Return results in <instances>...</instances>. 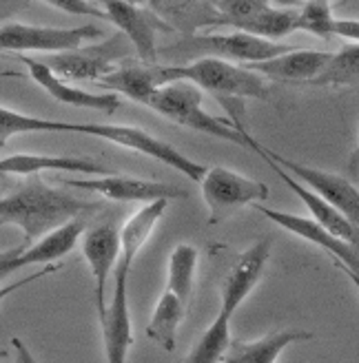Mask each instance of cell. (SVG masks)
<instances>
[{"instance_id":"6","label":"cell","mask_w":359,"mask_h":363,"mask_svg":"<svg viewBox=\"0 0 359 363\" xmlns=\"http://www.w3.org/2000/svg\"><path fill=\"white\" fill-rule=\"evenodd\" d=\"M202 199L209 206V224L215 226L231 213L248 204H260L268 199V186L264 182L250 179L224 167H211L200 182Z\"/></svg>"},{"instance_id":"38","label":"cell","mask_w":359,"mask_h":363,"mask_svg":"<svg viewBox=\"0 0 359 363\" xmlns=\"http://www.w3.org/2000/svg\"><path fill=\"white\" fill-rule=\"evenodd\" d=\"M333 264H335V268H339V270H342V272H344V275H346V277H348V279L353 281V286H355V288L359 290V272H355V270H348L346 266H342V264H337V262H333Z\"/></svg>"},{"instance_id":"17","label":"cell","mask_w":359,"mask_h":363,"mask_svg":"<svg viewBox=\"0 0 359 363\" xmlns=\"http://www.w3.org/2000/svg\"><path fill=\"white\" fill-rule=\"evenodd\" d=\"M268 167L273 169V173H277V177L284 182L286 186H289L299 199H302V204L306 206L309 211H311V220L313 222H317L319 226H324L326 230H331L333 235H337L339 240H344V242H348L350 246H355V248H359V228L355 226V224H350L346 217L339 213V211H335L328 202H324L317 193H313L311 189H306L302 184V182H297L295 177H291L289 173H286L282 167H277L275 162L271 160V157H266L262 151H258V149H253Z\"/></svg>"},{"instance_id":"20","label":"cell","mask_w":359,"mask_h":363,"mask_svg":"<svg viewBox=\"0 0 359 363\" xmlns=\"http://www.w3.org/2000/svg\"><path fill=\"white\" fill-rule=\"evenodd\" d=\"M38 173H106V169L94 160L74 157V155L16 153L0 160V175L35 177Z\"/></svg>"},{"instance_id":"28","label":"cell","mask_w":359,"mask_h":363,"mask_svg":"<svg viewBox=\"0 0 359 363\" xmlns=\"http://www.w3.org/2000/svg\"><path fill=\"white\" fill-rule=\"evenodd\" d=\"M231 346V317L218 313L209 328L197 339L184 363H222Z\"/></svg>"},{"instance_id":"14","label":"cell","mask_w":359,"mask_h":363,"mask_svg":"<svg viewBox=\"0 0 359 363\" xmlns=\"http://www.w3.org/2000/svg\"><path fill=\"white\" fill-rule=\"evenodd\" d=\"M82 255L94 275L98 317L106 313V281L120 262V230L114 224H100L84 233Z\"/></svg>"},{"instance_id":"10","label":"cell","mask_w":359,"mask_h":363,"mask_svg":"<svg viewBox=\"0 0 359 363\" xmlns=\"http://www.w3.org/2000/svg\"><path fill=\"white\" fill-rule=\"evenodd\" d=\"M100 7L106 13V21L120 29V33L131 43L142 65H155V33L171 31L149 3H127V0H104Z\"/></svg>"},{"instance_id":"13","label":"cell","mask_w":359,"mask_h":363,"mask_svg":"<svg viewBox=\"0 0 359 363\" xmlns=\"http://www.w3.org/2000/svg\"><path fill=\"white\" fill-rule=\"evenodd\" d=\"M268 259H271V240H260L242 252L224 277L220 313L228 317L236 315V311L244 303V299L253 293V288L260 284Z\"/></svg>"},{"instance_id":"19","label":"cell","mask_w":359,"mask_h":363,"mask_svg":"<svg viewBox=\"0 0 359 363\" xmlns=\"http://www.w3.org/2000/svg\"><path fill=\"white\" fill-rule=\"evenodd\" d=\"M149 7L162 18L171 31H180L184 40L195 38L200 29L220 27L222 16L211 0H158Z\"/></svg>"},{"instance_id":"41","label":"cell","mask_w":359,"mask_h":363,"mask_svg":"<svg viewBox=\"0 0 359 363\" xmlns=\"http://www.w3.org/2000/svg\"><path fill=\"white\" fill-rule=\"evenodd\" d=\"M0 224H3V222H0Z\"/></svg>"},{"instance_id":"32","label":"cell","mask_w":359,"mask_h":363,"mask_svg":"<svg viewBox=\"0 0 359 363\" xmlns=\"http://www.w3.org/2000/svg\"><path fill=\"white\" fill-rule=\"evenodd\" d=\"M47 5L62 9V11H69V13H89V16H96V18L106 21L104 9L96 3H84V0H51V3H47Z\"/></svg>"},{"instance_id":"7","label":"cell","mask_w":359,"mask_h":363,"mask_svg":"<svg viewBox=\"0 0 359 363\" xmlns=\"http://www.w3.org/2000/svg\"><path fill=\"white\" fill-rule=\"evenodd\" d=\"M131 53V43L118 31L98 45H82L67 53H53L40 58L45 67L62 80H102L114 71V62L124 60Z\"/></svg>"},{"instance_id":"29","label":"cell","mask_w":359,"mask_h":363,"mask_svg":"<svg viewBox=\"0 0 359 363\" xmlns=\"http://www.w3.org/2000/svg\"><path fill=\"white\" fill-rule=\"evenodd\" d=\"M315 86H355L359 84V45L350 43L333 53V60L315 82Z\"/></svg>"},{"instance_id":"16","label":"cell","mask_w":359,"mask_h":363,"mask_svg":"<svg viewBox=\"0 0 359 363\" xmlns=\"http://www.w3.org/2000/svg\"><path fill=\"white\" fill-rule=\"evenodd\" d=\"M21 60L27 65L29 76L35 80V84H40L47 94L60 104L78 106V108H92V111H102V113H116L120 108V98L116 94H100V96L89 94V91L71 86L67 80L58 78L40 60H33L27 56H21Z\"/></svg>"},{"instance_id":"25","label":"cell","mask_w":359,"mask_h":363,"mask_svg":"<svg viewBox=\"0 0 359 363\" xmlns=\"http://www.w3.org/2000/svg\"><path fill=\"white\" fill-rule=\"evenodd\" d=\"M184 313H187V306L180 301L171 290L165 288V293L160 295L153 308L151 321L147 323V330H145L147 337L165 352H173L177 343V328L184 319Z\"/></svg>"},{"instance_id":"15","label":"cell","mask_w":359,"mask_h":363,"mask_svg":"<svg viewBox=\"0 0 359 363\" xmlns=\"http://www.w3.org/2000/svg\"><path fill=\"white\" fill-rule=\"evenodd\" d=\"M260 213L264 217H268L271 222H275L280 228H284L286 233H293L295 238L306 240V242L319 246L321 250H326L328 255L333 257V262L346 266L348 270L359 272V250L355 246H350L348 242L339 240L337 235H333L324 226H319L317 222H313L311 217H302V215H293V213H286V211H275V208H260Z\"/></svg>"},{"instance_id":"26","label":"cell","mask_w":359,"mask_h":363,"mask_svg":"<svg viewBox=\"0 0 359 363\" xmlns=\"http://www.w3.org/2000/svg\"><path fill=\"white\" fill-rule=\"evenodd\" d=\"M297 16H299V9L275 7L271 3L260 13L246 18V21L236 23L231 29L248 33V35H255V38L277 43L280 38H284V35L297 31Z\"/></svg>"},{"instance_id":"37","label":"cell","mask_w":359,"mask_h":363,"mask_svg":"<svg viewBox=\"0 0 359 363\" xmlns=\"http://www.w3.org/2000/svg\"><path fill=\"white\" fill-rule=\"evenodd\" d=\"M29 3H7V0H0V21H7L13 13H18L21 9H25Z\"/></svg>"},{"instance_id":"18","label":"cell","mask_w":359,"mask_h":363,"mask_svg":"<svg viewBox=\"0 0 359 363\" xmlns=\"http://www.w3.org/2000/svg\"><path fill=\"white\" fill-rule=\"evenodd\" d=\"M331 60H333L331 51H302V49H293L289 53H282V56H277L273 60L253 65V67H248V69L255 71V74H260L262 78H268V80L313 84L326 71Z\"/></svg>"},{"instance_id":"4","label":"cell","mask_w":359,"mask_h":363,"mask_svg":"<svg viewBox=\"0 0 359 363\" xmlns=\"http://www.w3.org/2000/svg\"><path fill=\"white\" fill-rule=\"evenodd\" d=\"M62 133H84L92 138H102L106 142H114L118 147L138 151L142 155H149L162 164L175 169L177 173H184L189 179L200 184L202 177L206 175V167L200 162L191 160L189 155L180 153L175 147H171L169 142L160 140L151 135L145 129H138V126H127V124H104V122H62Z\"/></svg>"},{"instance_id":"1","label":"cell","mask_w":359,"mask_h":363,"mask_svg":"<svg viewBox=\"0 0 359 363\" xmlns=\"http://www.w3.org/2000/svg\"><path fill=\"white\" fill-rule=\"evenodd\" d=\"M94 208V204L31 177L21 189L0 197V222L16 224L25 233V246H31L47 233Z\"/></svg>"},{"instance_id":"34","label":"cell","mask_w":359,"mask_h":363,"mask_svg":"<svg viewBox=\"0 0 359 363\" xmlns=\"http://www.w3.org/2000/svg\"><path fill=\"white\" fill-rule=\"evenodd\" d=\"M23 246H16L9 250H0V284H3L7 277H11L16 270V257L21 255Z\"/></svg>"},{"instance_id":"40","label":"cell","mask_w":359,"mask_h":363,"mask_svg":"<svg viewBox=\"0 0 359 363\" xmlns=\"http://www.w3.org/2000/svg\"><path fill=\"white\" fill-rule=\"evenodd\" d=\"M0 147H3V144H0Z\"/></svg>"},{"instance_id":"36","label":"cell","mask_w":359,"mask_h":363,"mask_svg":"<svg viewBox=\"0 0 359 363\" xmlns=\"http://www.w3.org/2000/svg\"><path fill=\"white\" fill-rule=\"evenodd\" d=\"M11 346H13V350H16L18 363H38V361H35V357L31 354V350L23 343V339L13 337V339H11Z\"/></svg>"},{"instance_id":"33","label":"cell","mask_w":359,"mask_h":363,"mask_svg":"<svg viewBox=\"0 0 359 363\" xmlns=\"http://www.w3.org/2000/svg\"><path fill=\"white\" fill-rule=\"evenodd\" d=\"M335 35H339V38H346V40L359 45V21H355V18H337V23H335Z\"/></svg>"},{"instance_id":"22","label":"cell","mask_w":359,"mask_h":363,"mask_svg":"<svg viewBox=\"0 0 359 363\" xmlns=\"http://www.w3.org/2000/svg\"><path fill=\"white\" fill-rule=\"evenodd\" d=\"M313 333L306 330H275L255 341H231L222 363H275L277 357L299 341H311Z\"/></svg>"},{"instance_id":"9","label":"cell","mask_w":359,"mask_h":363,"mask_svg":"<svg viewBox=\"0 0 359 363\" xmlns=\"http://www.w3.org/2000/svg\"><path fill=\"white\" fill-rule=\"evenodd\" d=\"M102 31L96 25L80 27H38L23 23H7L0 27V53L3 51H43L47 56L67 53L82 47L89 40L100 38Z\"/></svg>"},{"instance_id":"3","label":"cell","mask_w":359,"mask_h":363,"mask_svg":"<svg viewBox=\"0 0 359 363\" xmlns=\"http://www.w3.org/2000/svg\"><path fill=\"white\" fill-rule=\"evenodd\" d=\"M202 100H204V96L197 86H193L189 82H171L165 86H158L145 106L153 108L155 113H160L162 118H167L180 126H187L191 131L206 133L211 138L246 147L242 126H233L224 118L211 116L202 106Z\"/></svg>"},{"instance_id":"11","label":"cell","mask_w":359,"mask_h":363,"mask_svg":"<svg viewBox=\"0 0 359 363\" xmlns=\"http://www.w3.org/2000/svg\"><path fill=\"white\" fill-rule=\"evenodd\" d=\"M62 186L78 189V191H92L98 193L111 202H158V199H182L187 197V191L162 184V182L142 179V177H129V175H100L92 179H62Z\"/></svg>"},{"instance_id":"5","label":"cell","mask_w":359,"mask_h":363,"mask_svg":"<svg viewBox=\"0 0 359 363\" xmlns=\"http://www.w3.org/2000/svg\"><path fill=\"white\" fill-rule=\"evenodd\" d=\"M244 142H246L248 149H258L266 157H271L277 167H282L291 177H295L306 189L317 193L324 202H328L335 211L342 213L350 224H355L359 228V191L350 179L337 175V173H331V171H321V169L299 164V162H295V160H289V157H284L271 149H266L264 144H260L246 129H244Z\"/></svg>"},{"instance_id":"23","label":"cell","mask_w":359,"mask_h":363,"mask_svg":"<svg viewBox=\"0 0 359 363\" xmlns=\"http://www.w3.org/2000/svg\"><path fill=\"white\" fill-rule=\"evenodd\" d=\"M167 206H169L167 199H158V202L145 204L138 213H133L129 217L127 224H124L120 230V262L118 264H124L131 268L142 246L149 242L158 222L165 217Z\"/></svg>"},{"instance_id":"21","label":"cell","mask_w":359,"mask_h":363,"mask_svg":"<svg viewBox=\"0 0 359 363\" xmlns=\"http://www.w3.org/2000/svg\"><path fill=\"white\" fill-rule=\"evenodd\" d=\"M84 228H87L84 220L82 217H76V220H71L58 226L56 230L47 233L45 238L33 242L31 246L23 244L21 255L16 257V270H21L25 266H33V264H51V262L62 259L76 248Z\"/></svg>"},{"instance_id":"27","label":"cell","mask_w":359,"mask_h":363,"mask_svg":"<svg viewBox=\"0 0 359 363\" xmlns=\"http://www.w3.org/2000/svg\"><path fill=\"white\" fill-rule=\"evenodd\" d=\"M197 252L191 244H177L169 255V272H167V290L189 306V299L193 295V279L197 270Z\"/></svg>"},{"instance_id":"8","label":"cell","mask_w":359,"mask_h":363,"mask_svg":"<svg viewBox=\"0 0 359 363\" xmlns=\"http://www.w3.org/2000/svg\"><path fill=\"white\" fill-rule=\"evenodd\" d=\"M177 49H184V53H193V56L220 58L226 62H240V67H253L266 60H273L282 56V53H289L295 47L255 38V35H248L242 31H233L195 35V38H189L182 45H177Z\"/></svg>"},{"instance_id":"2","label":"cell","mask_w":359,"mask_h":363,"mask_svg":"<svg viewBox=\"0 0 359 363\" xmlns=\"http://www.w3.org/2000/svg\"><path fill=\"white\" fill-rule=\"evenodd\" d=\"M158 82L160 86L171 82H189L200 91L215 96L218 100H268L266 78H262L248 67L233 65L220 58H197L191 65L182 67H158Z\"/></svg>"},{"instance_id":"31","label":"cell","mask_w":359,"mask_h":363,"mask_svg":"<svg viewBox=\"0 0 359 363\" xmlns=\"http://www.w3.org/2000/svg\"><path fill=\"white\" fill-rule=\"evenodd\" d=\"M62 133V122L60 120H45V118H33L11 111V108L0 106V144H5L13 135L23 133Z\"/></svg>"},{"instance_id":"35","label":"cell","mask_w":359,"mask_h":363,"mask_svg":"<svg viewBox=\"0 0 359 363\" xmlns=\"http://www.w3.org/2000/svg\"><path fill=\"white\" fill-rule=\"evenodd\" d=\"M53 270H56V266L45 268V270H40V272H33V275H29V277H25V279H18V281H13V284H9V286H3V288H0V303H3L5 297H9L11 293H16V290H21L23 286H29L31 281H35V279H40V277L49 275V272H53Z\"/></svg>"},{"instance_id":"39","label":"cell","mask_w":359,"mask_h":363,"mask_svg":"<svg viewBox=\"0 0 359 363\" xmlns=\"http://www.w3.org/2000/svg\"><path fill=\"white\" fill-rule=\"evenodd\" d=\"M357 155H359V149H357Z\"/></svg>"},{"instance_id":"24","label":"cell","mask_w":359,"mask_h":363,"mask_svg":"<svg viewBox=\"0 0 359 363\" xmlns=\"http://www.w3.org/2000/svg\"><path fill=\"white\" fill-rule=\"evenodd\" d=\"M100 86L114 91L118 96H124L133 102L147 104L153 96V91L160 86L158 82V65H124L114 69L109 76L100 80Z\"/></svg>"},{"instance_id":"12","label":"cell","mask_w":359,"mask_h":363,"mask_svg":"<svg viewBox=\"0 0 359 363\" xmlns=\"http://www.w3.org/2000/svg\"><path fill=\"white\" fill-rule=\"evenodd\" d=\"M129 266L118 264L116 286L111 301L106 303V313L100 317L104 359L106 363H127L129 350L133 346V325L129 313Z\"/></svg>"},{"instance_id":"30","label":"cell","mask_w":359,"mask_h":363,"mask_svg":"<svg viewBox=\"0 0 359 363\" xmlns=\"http://www.w3.org/2000/svg\"><path fill=\"white\" fill-rule=\"evenodd\" d=\"M337 18L333 13V3L328 0H309L304 3L297 16V31L313 33L315 38L331 40L335 35Z\"/></svg>"}]
</instances>
